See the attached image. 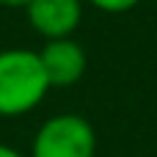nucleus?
<instances>
[{"mask_svg": "<svg viewBox=\"0 0 157 157\" xmlns=\"http://www.w3.org/2000/svg\"><path fill=\"white\" fill-rule=\"evenodd\" d=\"M50 83L39 52L33 50H3L0 52V116H22L41 105Z\"/></svg>", "mask_w": 157, "mask_h": 157, "instance_id": "f257e3e1", "label": "nucleus"}, {"mask_svg": "<svg viewBox=\"0 0 157 157\" xmlns=\"http://www.w3.org/2000/svg\"><path fill=\"white\" fill-rule=\"evenodd\" d=\"M97 132L88 119L77 113H61L47 119L33 135V157H94Z\"/></svg>", "mask_w": 157, "mask_h": 157, "instance_id": "f03ea898", "label": "nucleus"}, {"mask_svg": "<svg viewBox=\"0 0 157 157\" xmlns=\"http://www.w3.org/2000/svg\"><path fill=\"white\" fill-rule=\"evenodd\" d=\"M30 28L44 39H69L83 19V0H30L25 6Z\"/></svg>", "mask_w": 157, "mask_h": 157, "instance_id": "7ed1b4c3", "label": "nucleus"}, {"mask_svg": "<svg viewBox=\"0 0 157 157\" xmlns=\"http://www.w3.org/2000/svg\"><path fill=\"white\" fill-rule=\"evenodd\" d=\"M39 61H41V66H44V75H47L50 88L75 86V83L86 75V66H88L86 50H83L72 36H69V39L44 41V47L39 50Z\"/></svg>", "mask_w": 157, "mask_h": 157, "instance_id": "20e7f679", "label": "nucleus"}, {"mask_svg": "<svg viewBox=\"0 0 157 157\" xmlns=\"http://www.w3.org/2000/svg\"><path fill=\"white\" fill-rule=\"evenodd\" d=\"M88 3L99 11H108V14H124V11L135 8L141 0H88Z\"/></svg>", "mask_w": 157, "mask_h": 157, "instance_id": "39448f33", "label": "nucleus"}, {"mask_svg": "<svg viewBox=\"0 0 157 157\" xmlns=\"http://www.w3.org/2000/svg\"><path fill=\"white\" fill-rule=\"evenodd\" d=\"M30 0H0V6H6V8H25Z\"/></svg>", "mask_w": 157, "mask_h": 157, "instance_id": "423d86ee", "label": "nucleus"}, {"mask_svg": "<svg viewBox=\"0 0 157 157\" xmlns=\"http://www.w3.org/2000/svg\"><path fill=\"white\" fill-rule=\"evenodd\" d=\"M0 157H22L14 146H6V144H0Z\"/></svg>", "mask_w": 157, "mask_h": 157, "instance_id": "0eeeda50", "label": "nucleus"}]
</instances>
